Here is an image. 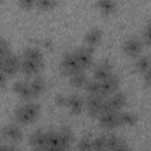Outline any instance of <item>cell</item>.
<instances>
[{"label": "cell", "instance_id": "d590c367", "mask_svg": "<svg viewBox=\"0 0 151 151\" xmlns=\"http://www.w3.org/2000/svg\"><path fill=\"white\" fill-rule=\"evenodd\" d=\"M1 5H2V0H0V6H1Z\"/></svg>", "mask_w": 151, "mask_h": 151}, {"label": "cell", "instance_id": "3957f363", "mask_svg": "<svg viewBox=\"0 0 151 151\" xmlns=\"http://www.w3.org/2000/svg\"><path fill=\"white\" fill-rule=\"evenodd\" d=\"M60 70L66 76H71V74H73L76 72L83 71L81 67L78 64V60H77V58L74 55V52L64 54V57L61 59V63H60Z\"/></svg>", "mask_w": 151, "mask_h": 151}, {"label": "cell", "instance_id": "44dd1931", "mask_svg": "<svg viewBox=\"0 0 151 151\" xmlns=\"http://www.w3.org/2000/svg\"><path fill=\"white\" fill-rule=\"evenodd\" d=\"M68 77H70V84L74 88H83L87 83V77L83 71L76 72Z\"/></svg>", "mask_w": 151, "mask_h": 151}, {"label": "cell", "instance_id": "4fadbf2b", "mask_svg": "<svg viewBox=\"0 0 151 151\" xmlns=\"http://www.w3.org/2000/svg\"><path fill=\"white\" fill-rule=\"evenodd\" d=\"M58 138H59L60 151L70 149V146L73 143V133H72L71 129H68V127H61L58 131Z\"/></svg>", "mask_w": 151, "mask_h": 151}, {"label": "cell", "instance_id": "603a6c76", "mask_svg": "<svg viewBox=\"0 0 151 151\" xmlns=\"http://www.w3.org/2000/svg\"><path fill=\"white\" fill-rule=\"evenodd\" d=\"M150 66H151V61H150V58L147 55H143V57H139L134 64V68L138 73L140 74H144L145 72L150 71Z\"/></svg>", "mask_w": 151, "mask_h": 151}, {"label": "cell", "instance_id": "7c38bea8", "mask_svg": "<svg viewBox=\"0 0 151 151\" xmlns=\"http://www.w3.org/2000/svg\"><path fill=\"white\" fill-rule=\"evenodd\" d=\"M107 103H109L112 111L119 112L120 110H123L126 106L127 97L123 92H114V93H112V97L110 99H107Z\"/></svg>", "mask_w": 151, "mask_h": 151}, {"label": "cell", "instance_id": "ac0fdd59", "mask_svg": "<svg viewBox=\"0 0 151 151\" xmlns=\"http://www.w3.org/2000/svg\"><path fill=\"white\" fill-rule=\"evenodd\" d=\"M97 7L101 14L111 15L117 9V1L116 0H98Z\"/></svg>", "mask_w": 151, "mask_h": 151}, {"label": "cell", "instance_id": "52a82bcc", "mask_svg": "<svg viewBox=\"0 0 151 151\" xmlns=\"http://www.w3.org/2000/svg\"><path fill=\"white\" fill-rule=\"evenodd\" d=\"M65 106L72 114H80L85 109V100L78 94H71L66 97Z\"/></svg>", "mask_w": 151, "mask_h": 151}, {"label": "cell", "instance_id": "4316f807", "mask_svg": "<svg viewBox=\"0 0 151 151\" xmlns=\"http://www.w3.org/2000/svg\"><path fill=\"white\" fill-rule=\"evenodd\" d=\"M57 2H58V0H37L35 6L40 11H50L55 7Z\"/></svg>", "mask_w": 151, "mask_h": 151}, {"label": "cell", "instance_id": "9a60e30c", "mask_svg": "<svg viewBox=\"0 0 151 151\" xmlns=\"http://www.w3.org/2000/svg\"><path fill=\"white\" fill-rule=\"evenodd\" d=\"M111 73H112V65L110 64V61L105 60L96 66V68L93 71V77H94V79L100 81V80L105 79L106 77H109Z\"/></svg>", "mask_w": 151, "mask_h": 151}, {"label": "cell", "instance_id": "7402d4cb", "mask_svg": "<svg viewBox=\"0 0 151 151\" xmlns=\"http://www.w3.org/2000/svg\"><path fill=\"white\" fill-rule=\"evenodd\" d=\"M118 118H119V125L123 126H133L137 124V116L132 112H118Z\"/></svg>", "mask_w": 151, "mask_h": 151}, {"label": "cell", "instance_id": "8fae6325", "mask_svg": "<svg viewBox=\"0 0 151 151\" xmlns=\"http://www.w3.org/2000/svg\"><path fill=\"white\" fill-rule=\"evenodd\" d=\"M1 133L4 138L11 143H17L22 139V131L21 129L15 124H8L2 127Z\"/></svg>", "mask_w": 151, "mask_h": 151}, {"label": "cell", "instance_id": "83f0119b", "mask_svg": "<svg viewBox=\"0 0 151 151\" xmlns=\"http://www.w3.org/2000/svg\"><path fill=\"white\" fill-rule=\"evenodd\" d=\"M78 149L81 151H87V150H92V138L88 136L83 137L79 142H78Z\"/></svg>", "mask_w": 151, "mask_h": 151}, {"label": "cell", "instance_id": "6da1fadb", "mask_svg": "<svg viewBox=\"0 0 151 151\" xmlns=\"http://www.w3.org/2000/svg\"><path fill=\"white\" fill-rule=\"evenodd\" d=\"M40 113V107L34 103H27L21 107H18L14 111V118L17 123L20 124H31L33 123Z\"/></svg>", "mask_w": 151, "mask_h": 151}, {"label": "cell", "instance_id": "d6a6232c", "mask_svg": "<svg viewBox=\"0 0 151 151\" xmlns=\"http://www.w3.org/2000/svg\"><path fill=\"white\" fill-rule=\"evenodd\" d=\"M54 101L58 106H65L66 104V97L63 96V94H58L55 98H54Z\"/></svg>", "mask_w": 151, "mask_h": 151}, {"label": "cell", "instance_id": "f1b7e54d", "mask_svg": "<svg viewBox=\"0 0 151 151\" xmlns=\"http://www.w3.org/2000/svg\"><path fill=\"white\" fill-rule=\"evenodd\" d=\"M8 53H11L9 51V44L6 39L0 37V57H6Z\"/></svg>", "mask_w": 151, "mask_h": 151}, {"label": "cell", "instance_id": "30bf717a", "mask_svg": "<svg viewBox=\"0 0 151 151\" xmlns=\"http://www.w3.org/2000/svg\"><path fill=\"white\" fill-rule=\"evenodd\" d=\"M99 125L103 129L106 130H112L119 126V118H118V112H105L101 113L99 117Z\"/></svg>", "mask_w": 151, "mask_h": 151}, {"label": "cell", "instance_id": "4dcf8cb0", "mask_svg": "<svg viewBox=\"0 0 151 151\" xmlns=\"http://www.w3.org/2000/svg\"><path fill=\"white\" fill-rule=\"evenodd\" d=\"M142 42L146 46L150 45V25L147 24L144 32H143V35H142Z\"/></svg>", "mask_w": 151, "mask_h": 151}, {"label": "cell", "instance_id": "7a4b0ae2", "mask_svg": "<svg viewBox=\"0 0 151 151\" xmlns=\"http://www.w3.org/2000/svg\"><path fill=\"white\" fill-rule=\"evenodd\" d=\"M104 100L105 97H103L101 94H88V97L85 99V109L90 117L98 118L101 114Z\"/></svg>", "mask_w": 151, "mask_h": 151}, {"label": "cell", "instance_id": "ffe728a7", "mask_svg": "<svg viewBox=\"0 0 151 151\" xmlns=\"http://www.w3.org/2000/svg\"><path fill=\"white\" fill-rule=\"evenodd\" d=\"M45 138H46V131L38 130L35 131L31 138H29V144L38 150H45Z\"/></svg>", "mask_w": 151, "mask_h": 151}, {"label": "cell", "instance_id": "1f68e13d", "mask_svg": "<svg viewBox=\"0 0 151 151\" xmlns=\"http://www.w3.org/2000/svg\"><path fill=\"white\" fill-rule=\"evenodd\" d=\"M7 80H8V76L0 70V88H4L7 84Z\"/></svg>", "mask_w": 151, "mask_h": 151}, {"label": "cell", "instance_id": "484cf974", "mask_svg": "<svg viewBox=\"0 0 151 151\" xmlns=\"http://www.w3.org/2000/svg\"><path fill=\"white\" fill-rule=\"evenodd\" d=\"M106 143H107V136H98L96 138H92V150H97V151L106 150Z\"/></svg>", "mask_w": 151, "mask_h": 151}, {"label": "cell", "instance_id": "2e32d148", "mask_svg": "<svg viewBox=\"0 0 151 151\" xmlns=\"http://www.w3.org/2000/svg\"><path fill=\"white\" fill-rule=\"evenodd\" d=\"M28 84H29V90H31V93H32V98L39 97L45 92L46 83L41 77H35Z\"/></svg>", "mask_w": 151, "mask_h": 151}, {"label": "cell", "instance_id": "cb8c5ba5", "mask_svg": "<svg viewBox=\"0 0 151 151\" xmlns=\"http://www.w3.org/2000/svg\"><path fill=\"white\" fill-rule=\"evenodd\" d=\"M24 58L28 60H34V61H44V55L41 51L37 47H28L24 52Z\"/></svg>", "mask_w": 151, "mask_h": 151}, {"label": "cell", "instance_id": "d4e9b609", "mask_svg": "<svg viewBox=\"0 0 151 151\" xmlns=\"http://www.w3.org/2000/svg\"><path fill=\"white\" fill-rule=\"evenodd\" d=\"M84 88L88 94H100V81L97 79L87 80Z\"/></svg>", "mask_w": 151, "mask_h": 151}, {"label": "cell", "instance_id": "f546056e", "mask_svg": "<svg viewBox=\"0 0 151 151\" xmlns=\"http://www.w3.org/2000/svg\"><path fill=\"white\" fill-rule=\"evenodd\" d=\"M19 6L24 9H31L35 6V1L37 0H17Z\"/></svg>", "mask_w": 151, "mask_h": 151}, {"label": "cell", "instance_id": "5bb4252c", "mask_svg": "<svg viewBox=\"0 0 151 151\" xmlns=\"http://www.w3.org/2000/svg\"><path fill=\"white\" fill-rule=\"evenodd\" d=\"M101 38H103V33L99 28H92L91 31H88L84 38V41L86 44L87 47H91V48H96L100 41H101Z\"/></svg>", "mask_w": 151, "mask_h": 151}, {"label": "cell", "instance_id": "5b68a950", "mask_svg": "<svg viewBox=\"0 0 151 151\" xmlns=\"http://www.w3.org/2000/svg\"><path fill=\"white\" fill-rule=\"evenodd\" d=\"M119 86V78L118 76L111 73L105 79L100 80V94L103 97H106L109 94H112L117 91Z\"/></svg>", "mask_w": 151, "mask_h": 151}, {"label": "cell", "instance_id": "d6986e66", "mask_svg": "<svg viewBox=\"0 0 151 151\" xmlns=\"http://www.w3.org/2000/svg\"><path fill=\"white\" fill-rule=\"evenodd\" d=\"M13 92L21 97L22 99H31L32 93L29 90V84L26 81H17L13 85Z\"/></svg>", "mask_w": 151, "mask_h": 151}, {"label": "cell", "instance_id": "836d02e7", "mask_svg": "<svg viewBox=\"0 0 151 151\" xmlns=\"http://www.w3.org/2000/svg\"><path fill=\"white\" fill-rule=\"evenodd\" d=\"M150 71H147V72H145L143 76H144V79H145V85L146 86H149L150 85Z\"/></svg>", "mask_w": 151, "mask_h": 151}, {"label": "cell", "instance_id": "277c9868", "mask_svg": "<svg viewBox=\"0 0 151 151\" xmlns=\"http://www.w3.org/2000/svg\"><path fill=\"white\" fill-rule=\"evenodd\" d=\"M1 71H4L8 77L17 74L20 71V59L15 54L8 53L4 58V65H2Z\"/></svg>", "mask_w": 151, "mask_h": 151}, {"label": "cell", "instance_id": "e575fe53", "mask_svg": "<svg viewBox=\"0 0 151 151\" xmlns=\"http://www.w3.org/2000/svg\"><path fill=\"white\" fill-rule=\"evenodd\" d=\"M4 58L5 57H0V70L2 68V65H4Z\"/></svg>", "mask_w": 151, "mask_h": 151}, {"label": "cell", "instance_id": "8992f818", "mask_svg": "<svg viewBox=\"0 0 151 151\" xmlns=\"http://www.w3.org/2000/svg\"><path fill=\"white\" fill-rule=\"evenodd\" d=\"M74 55L81 70H85L93 64V48L91 47L85 46L83 48H79L74 52Z\"/></svg>", "mask_w": 151, "mask_h": 151}, {"label": "cell", "instance_id": "9c48e42d", "mask_svg": "<svg viewBox=\"0 0 151 151\" xmlns=\"http://www.w3.org/2000/svg\"><path fill=\"white\" fill-rule=\"evenodd\" d=\"M144 44L138 38H130L123 45V51L129 57H137L140 54Z\"/></svg>", "mask_w": 151, "mask_h": 151}, {"label": "cell", "instance_id": "e0dca14e", "mask_svg": "<svg viewBox=\"0 0 151 151\" xmlns=\"http://www.w3.org/2000/svg\"><path fill=\"white\" fill-rule=\"evenodd\" d=\"M126 143L119 138L118 136H107V143H106V150H114V151H124L127 150Z\"/></svg>", "mask_w": 151, "mask_h": 151}, {"label": "cell", "instance_id": "ba28073f", "mask_svg": "<svg viewBox=\"0 0 151 151\" xmlns=\"http://www.w3.org/2000/svg\"><path fill=\"white\" fill-rule=\"evenodd\" d=\"M42 68H44V61H34L25 58L20 60V71L27 76L38 74Z\"/></svg>", "mask_w": 151, "mask_h": 151}]
</instances>
